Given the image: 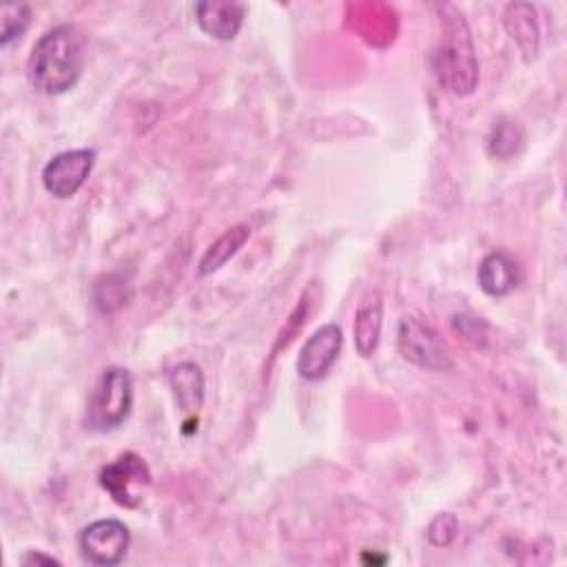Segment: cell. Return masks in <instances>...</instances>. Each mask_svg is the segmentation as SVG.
<instances>
[{
    "instance_id": "cell-6",
    "label": "cell",
    "mask_w": 567,
    "mask_h": 567,
    "mask_svg": "<svg viewBox=\"0 0 567 567\" xmlns=\"http://www.w3.org/2000/svg\"><path fill=\"white\" fill-rule=\"evenodd\" d=\"M131 545L128 527L117 518H100L86 525L78 536L80 554L86 563L111 567L124 560Z\"/></svg>"
},
{
    "instance_id": "cell-17",
    "label": "cell",
    "mask_w": 567,
    "mask_h": 567,
    "mask_svg": "<svg viewBox=\"0 0 567 567\" xmlns=\"http://www.w3.org/2000/svg\"><path fill=\"white\" fill-rule=\"evenodd\" d=\"M0 22H2L0 44L7 47L11 40H18L27 31V27L31 22V7L24 2L4 4L0 11Z\"/></svg>"
},
{
    "instance_id": "cell-16",
    "label": "cell",
    "mask_w": 567,
    "mask_h": 567,
    "mask_svg": "<svg viewBox=\"0 0 567 567\" xmlns=\"http://www.w3.org/2000/svg\"><path fill=\"white\" fill-rule=\"evenodd\" d=\"M523 144V133L520 128L516 126V122H507V120H501L498 124L492 126V133L487 137V148L494 157H509L518 151V146Z\"/></svg>"
},
{
    "instance_id": "cell-18",
    "label": "cell",
    "mask_w": 567,
    "mask_h": 567,
    "mask_svg": "<svg viewBox=\"0 0 567 567\" xmlns=\"http://www.w3.org/2000/svg\"><path fill=\"white\" fill-rule=\"evenodd\" d=\"M456 516L450 514V512H443L439 514L430 527H427V538L432 545L436 547H443V545H450V540L456 536Z\"/></svg>"
},
{
    "instance_id": "cell-15",
    "label": "cell",
    "mask_w": 567,
    "mask_h": 567,
    "mask_svg": "<svg viewBox=\"0 0 567 567\" xmlns=\"http://www.w3.org/2000/svg\"><path fill=\"white\" fill-rule=\"evenodd\" d=\"M128 295H131V290H128V284L124 281L122 275H106L93 288L95 306L102 312H113V310L122 308L126 303Z\"/></svg>"
},
{
    "instance_id": "cell-9",
    "label": "cell",
    "mask_w": 567,
    "mask_h": 567,
    "mask_svg": "<svg viewBox=\"0 0 567 567\" xmlns=\"http://www.w3.org/2000/svg\"><path fill=\"white\" fill-rule=\"evenodd\" d=\"M246 18V4L233 0H204L195 4V20L199 29L221 42L235 40Z\"/></svg>"
},
{
    "instance_id": "cell-7",
    "label": "cell",
    "mask_w": 567,
    "mask_h": 567,
    "mask_svg": "<svg viewBox=\"0 0 567 567\" xmlns=\"http://www.w3.org/2000/svg\"><path fill=\"white\" fill-rule=\"evenodd\" d=\"M95 166L93 148H73L53 155L42 168V184L58 199L73 197L89 179Z\"/></svg>"
},
{
    "instance_id": "cell-3",
    "label": "cell",
    "mask_w": 567,
    "mask_h": 567,
    "mask_svg": "<svg viewBox=\"0 0 567 567\" xmlns=\"http://www.w3.org/2000/svg\"><path fill=\"white\" fill-rule=\"evenodd\" d=\"M133 408V377L122 365H109L95 381L86 412L84 425L93 432L117 430L131 414Z\"/></svg>"
},
{
    "instance_id": "cell-13",
    "label": "cell",
    "mask_w": 567,
    "mask_h": 567,
    "mask_svg": "<svg viewBox=\"0 0 567 567\" xmlns=\"http://www.w3.org/2000/svg\"><path fill=\"white\" fill-rule=\"evenodd\" d=\"M168 383L171 390L177 399V405L184 414H193L202 408L204 403V374L202 368L193 361L177 363L168 372Z\"/></svg>"
},
{
    "instance_id": "cell-2",
    "label": "cell",
    "mask_w": 567,
    "mask_h": 567,
    "mask_svg": "<svg viewBox=\"0 0 567 567\" xmlns=\"http://www.w3.org/2000/svg\"><path fill=\"white\" fill-rule=\"evenodd\" d=\"M443 33L434 51V73L450 93L470 95L478 84V62L463 13L452 4H439Z\"/></svg>"
},
{
    "instance_id": "cell-14",
    "label": "cell",
    "mask_w": 567,
    "mask_h": 567,
    "mask_svg": "<svg viewBox=\"0 0 567 567\" xmlns=\"http://www.w3.org/2000/svg\"><path fill=\"white\" fill-rule=\"evenodd\" d=\"M248 237H250V226H246V224H237L230 230H226L221 237H217L206 248V252L199 259L197 272L202 277H208V275L217 272L228 259H233L237 255V250L248 241Z\"/></svg>"
},
{
    "instance_id": "cell-5",
    "label": "cell",
    "mask_w": 567,
    "mask_h": 567,
    "mask_svg": "<svg viewBox=\"0 0 567 567\" xmlns=\"http://www.w3.org/2000/svg\"><path fill=\"white\" fill-rule=\"evenodd\" d=\"M100 487L122 507L133 509L151 487V470L135 452H122L100 470Z\"/></svg>"
},
{
    "instance_id": "cell-8",
    "label": "cell",
    "mask_w": 567,
    "mask_h": 567,
    "mask_svg": "<svg viewBox=\"0 0 567 567\" xmlns=\"http://www.w3.org/2000/svg\"><path fill=\"white\" fill-rule=\"evenodd\" d=\"M343 346V332L337 323H323L317 328L301 346L297 357V372L306 381H321L334 361L339 359Z\"/></svg>"
},
{
    "instance_id": "cell-19",
    "label": "cell",
    "mask_w": 567,
    "mask_h": 567,
    "mask_svg": "<svg viewBox=\"0 0 567 567\" xmlns=\"http://www.w3.org/2000/svg\"><path fill=\"white\" fill-rule=\"evenodd\" d=\"M20 563H22V565H60V560H58V558H53V556H47V554H42V551H35V549H31V551L22 554Z\"/></svg>"
},
{
    "instance_id": "cell-12",
    "label": "cell",
    "mask_w": 567,
    "mask_h": 567,
    "mask_svg": "<svg viewBox=\"0 0 567 567\" xmlns=\"http://www.w3.org/2000/svg\"><path fill=\"white\" fill-rule=\"evenodd\" d=\"M503 24L516 47L520 49L525 62L536 60L538 55V22H536V11L527 2H512L505 7L503 13Z\"/></svg>"
},
{
    "instance_id": "cell-4",
    "label": "cell",
    "mask_w": 567,
    "mask_h": 567,
    "mask_svg": "<svg viewBox=\"0 0 567 567\" xmlns=\"http://www.w3.org/2000/svg\"><path fill=\"white\" fill-rule=\"evenodd\" d=\"M396 348L405 361L423 370L445 372L454 365L452 352L439 337V332L416 317H403L399 321Z\"/></svg>"
},
{
    "instance_id": "cell-10",
    "label": "cell",
    "mask_w": 567,
    "mask_h": 567,
    "mask_svg": "<svg viewBox=\"0 0 567 567\" xmlns=\"http://www.w3.org/2000/svg\"><path fill=\"white\" fill-rule=\"evenodd\" d=\"M381 326H383V297L377 288H370L361 297L354 312V323H352L354 348L363 359L377 352V346L381 339Z\"/></svg>"
},
{
    "instance_id": "cell-11",
    "label": "cell",
    "mask_w": 567,
    "mask_h": 567,
    "mask_svg": "<svg viewBox=\"0 0 567 567\" xmlns=\"http://www.w3.org/2000/svg\"><path fill=\"white\" fill-rule=\"evenodd\" d=\"M518 266L501 250L487 252L476 270V281L481 290L496 299L509 295L518 286Z\"/></svg>"
},
{
    "instance_id": "cell-1",
    "label": "cell",
    "mask_w": 567,
    "mask_h": 567,
    "mask_svg": "<svg viewBox=\"0 0 567 567\" xmlns=\"http://www.w3.org/2000/svg\"><path fill=\"white\" fill-rule=\"evenodd\" d=\"M86 60V35L78 24L64 22L47 29L27 60V78L38 93L62 95L73 89Z\"/></svg>"
}]
</instances>
